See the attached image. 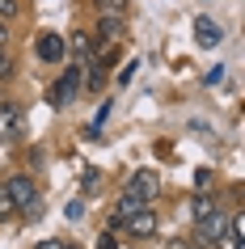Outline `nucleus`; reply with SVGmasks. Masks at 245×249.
I'll list each match as a JSON object with an SVG mask.
<instances>
[{
	"instance_id": "1",
	"label": "nucleus",
	"mask_w": 245,
	"mask_h": 249,
	"mask_svg": "<svg viewBox=\"0 0 245 249\" xmlns=\"http://www.w3.org/2000/svg\"><path fill=\"white\" fill-rule=\"evenodd\" d=\"M4 190H9V198H13V207L26 215V220H34L38 215V190H34V182H30L26 173H13L9 182H4Z\"/></svg>"
},
{
	"instance_id": "2",
	"label": "nucleus",
	"mask_w": 245,
	"mask_h": 249,
	"mask_svg": "<svg viewBox=\"0 0 245 249\" xmlns=\"http://www.w3.org/2000/svg\"><path fill=\"white\" fill-rule=\"evenodd\" d=\"M156 190H161V178H156L152 169H135L127 178V195L140 198V203H148V198H156Z\"/></svg>"
},
{
	"instance_id": "3",
	"label": "nucleus",
	"mask_w": 245,
	"mask_h": 249,
	"mask_svg": "<svg viewBox=\"0 0 245 249\" xmlns=\"http://www.w3.org/2000/svg\"><path fill=\"white\" fill-rule=\"evenodd\" d=\"M76 93H80V68H72V72H64V76L55 80V89H51V106H68Z\"/></svg>"
},
{
	"instance_id": "4",
	"label": "nucleus",
	"mask_w": 245,
	"mask_h": 249,
	"mask_svg": "<svg viewBox=\"0 0 245 249\" xmlns=\"http://www.w3.org/2000/svg\"><path fill=\"white\" fill-rule=\"evenodd\" d=\"M228 232V215H224V211H211V215H203V220H199V241H203V245H211V241H220V236Z\"/></svg>"
},
{
	"instance_id": "5",
	"label": "nucleus",
	"mask_w": 245,
	"mask_h": 249,
	"mask_svg": "<svg viewBox=\"0 0 245 249\" xmlns=\"http://www.w3.org/2000/svg\"><path fill=\"white\" fill-rule=\"evenodd\" d=\"M34 51H38V59H47V64H59V59H64V38L51 34V30H42L38 38H34Z\"/></svg>"
},
{
	"instance_id": "6",
	"label": "nucleus",
	"mask_w": 245,
	"mask_h": 249,
	"mask_svg": "<svg viewBox=\"0 0 245 249\" xmlns=\"http://www.w3.org/2000/svg\"><path fill=\"white\" fill-rule=\"evenodd\" d=\"M17 135H21V110H17L13 102H0V140L9 144Z\"/></svg>"
},
{
	"instance_id": "7",
	"label": "nucleus",
	"mask_w": 245,
	"mask_h": 249,
	"mask_svg": "<svg viewBox=\"0 0 245 249\" xmlns=\"http://www.w3.org/2000/svg\"><path fill=\"white\" fill-rule=\"evenodd\" d=\"M220 38H224V34H220V26L211 17H194V42H199V47H216Z\"/></svg>"
},
{
	"instance_id": "8",
	"label": "nucleus",
	"mask_w": 245,
	"mask_h": 249,
	"mask_svg": "<svg viewBox=\"0 0 245 249\" xmlns=\"http://www.w3.org/2000/svg\"><path fill=\"white\" fill-rule=\"evenodd\" d=\"M148 203H140V198H131V195H123L118 198V207H114V215H110V228H123V224L135 215V211H144Z\"/></svg>"
},
{
	"instance_id": "9",
	"label": "nucleus",
	"mask_w": 245,
	"mask_h": 249,
	"mask_svg": "<svg viewBox=\"0 0 245 249\" xmlns=\"http://www.w3.org/2000/svg\"><path fill=\"white\" fill-rule=\"evenodd\" d=\"M127 228H131V232H135V236H152V232H156V211H152V207L135 211V215H131V220H127Z\"/></svg>"
},
{
	"instance_id": "10",
	"label": "nucleus",
	"mask_w": 245,
	"mask_h": 249,
	"mask_svg": "<svg viewBox=\"0 0 245 249\" xmlns=\"http://www.w3.org/2000/svg\"><path fill=\"white\" fill-rule=\"evenodd\" d=\"M123 30H127V26H123V17H102V26H97V38H102L106 47H114V42L123 38Z\"/></svg>"
},
{
	"instance_id": "11",
	"label": "nucleus",
	"mask_w": 245,
	"mask_h": 249,
	"mask_svg": "<svg viewBox=\"0 0 245 249\" xmlns=\"http://www.w3.org/2000/svg\"><path fill=\"white\" fill-rule=\"evenodd\" d=\"M93 4H97V13H102V17H127L131 0H93Z\"/></svg>"
},
{
	"instance_id": "12",
	"label": "nucleus",
	"mask_w": 245,
	"mask_h": 249,
	"mask_svg": "<svg viewBox=\"0 0 245 249\" xmlns=\"http://www.w3.org/2000/svg\"><path fill=\"white\" fill-rule=\"evenodd\" d=\"M216 211V198L211 195H194V203H190V215H194V224L203 220V215H211Z\"/></svg>"
},
{
	"instance_id": "13",
	"label": "nucleus",
	"mask_w": 245,
	"mask_h": 249,
	"mask_svg": "<svg viewBox=\"0 0 245 249\" xmlns=\"http://www.w3.org/2000/svg\"><path fill=\"white\" fill-rule=\"evenodd\" d=\"M72 51H76L80 64H89V59H93V38H89V34H72Z\"/></svg>"
},
{
	"instance_id": "14",
	"label": "nucleus",
	"mask_w": 245,
	"mask_h": 249,
	"mask_svg": "<svg viewBox=\"0 0 245 249\" xmlns=\"http://www.w3.org/2000/svg\"><path fill=\"white\" fill-rule=\"evenodd\" d=\"M4 76H13V55H9V47L0 42V80Z\"/></svg>"
},
{
	"instance_id": "15",
	"label": "nucleus",
	"mask_w": 245,
	"mask_h": 249,
	"mask_svg": "<svg viewBox=\"0 0 245 249\" xmlns=\"http://www.w3.org/2000/svg\"><path fill=\"white\" fill-rule=\"evenodd\" d=\"M13 215V198H9V190L0 186V220H9Z\"/></svg>"
},
{
	"instance_id": "16",
	"label": "nucleus",
	"mask_w": 245,
	"mask_h": 249,
	"mask_svg": "<svg viewBox=\"0 0 245 249\" xmlns=\"http://www.w3.org/2000/svg\"><path fill=\"white\" fill-rule=\"evenodd\" d=\"M68 220H80V215H85V203H80V198H72V203H68V211H64Z\"/></svg>"
},
{
	"instance_id": "17",
	"label": "nucleus",
	"mask_w": 245,
	"mask_h": 249,
	"mask_svg": "<svg viewBox=\"0 0 245 249\" xmlns=\"http://www.w3.org/2000/svg\"><path fill=\"white\" fill-rule=\"evenodd\" d=\"M211 245H216V249H241V241H237V236H228V232H224V236H220V241H211Z\"/></svg>"
},
{
	"instance_id": "18",
	"label": "nucleus",
	"mask_w": 245,
	"mask_h": 249,
	"mask_svg": "<svg viewBox=\"0 0 245 249\" xmlns=\"http://www.w3.org/2000/svg\"><path fill=\"white\" fill-rule=\"evenodd\" d=\"M194 182H199V195H207V186H211V169H199Z\"/></svg>"
},
{
	"instance_id": "19",
	"label": "nucleus",
	"mask_w": 245,
	"mask_h": 249,
	"mask_svg": "<svg viewBox=\"0 0 245 249\" xmlns=\"http://www.w3.org/2000/svg\"><path fill=\"white\" fill-rule=\"evenodd\" d=\"M17 13V0H0V17H4V21H9V17Z\"/></svg>"
},
{
	"instance_id": "20",
	"label": "nucleus",
	"mask_w": 245,
	"mask_h": 249,
	"mask_svg": "<svg viewBox=\"0 0 245 249\" xmlns=\"http://www.w3.org/2000/svg\"><path fill=\"white\" fill-rule=\"evenodd\" d=\"M97 249H118V241L110 232H102V236H97Z\"/></svg>"
},
{
	"instance_id": "21",
	"label": "nucleus",
	"mask_w": 245,
	"mask_h": 249,
	"mask_svg": "<svg viewBox=\"0 0 245 249\" xmlns=\"http://www.w3.org/2000/svg\"><path fill=\"white\" fill-rule=\"evenodd\" d=\"M38 249H64V241H42Z\"/></svg>"
},
{
	"instance_id": "22",
	"label": "nucleus",
	"mask_w": 245,
	"mask_h": 249,
	"mask_svg": "<svg viewBox=\"0 0 245 249\" xmlns=\"http://www.w3.org/2000/svg\"><path fill=\"white\" fill-rule=\"evenodd\" d=\"M9 38V21H4V17H0V42Z\"/></svg>"
},
{
	"instance_id": "23",
	"label": "nucleus",
	"mask_w": 245,
	"mask_h": 249,
	"mask_svg": "<svg viewBox=\"0 0 245 249\" xmlns=\"http://www.w3.org/2000/svg\"><path fill=\"white\" fill-rule=\"evenodd\" d=\"M190 249H207V245H190Z\"/></svg>"
},
{
	"instance_id": "24",
	"label": "nucleus",
	"mask_w": 245,
	"mask_h": 249,
	"mask_svg": "<svg viewBox=\"0 0 245 249\" xmlns=\"http://www.w3.org/2000/svg\"><path fill=\"white\" fill-rule=\"evenodd\" d=\"M64 249H76V245H64Z\"/></svg>"
}]
</instances>
